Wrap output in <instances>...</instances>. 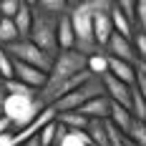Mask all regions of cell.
I'll list each match as a JSON object with an SVG mask.
<instances>
[{"instance_id": "obj_1", "label": "cell", "mask_w": 146, "mask_h": 146, "mask_svg": "<svg viewBox=\"0 0 146 146\" xmlns=\"http://www.w3.org/2000/svg\"><path fill=\"white\" fill-rule=\"evenodd\" d=\"M86 71V56L83 53H78L76 48L71 50H58L56 56H53V66H50V71H48V81H45V86L40 88V93H38V98L45 103V98L60 86V83H66L68 78H73L76 73Z\"/></svg>"}, {"instance_id": "obj_2", "label": "cell", "mask_w": 146, "mask_h": 146, "mask_svg": "<svg viewBox=\"0 0 146 146\" xmlns=\"http://www.w3.org/2000/svg\"><path fill=\"white\" fill-rule=\"evenodd\" d=\"M68 15H71V25H73V38H76L73 48L83 56L96 53L98 45L93 38V8H91V3H81V5L68 8Z\"/></svg>"}, {"instance_id": "obj_3", "label": "cell", "mask_w": 146, "mask_h": 146, "mask_svg": "<svg viewBox=\"0 0 146 146\" xmlns=\"http://www.w3.org/2000/svg\"><path fill=\"white\" fill-rule=\"evenodd\" d=\"M45 108V103L38 96H15V93H5V103H3V116L13 121V131H20L23 126H28L33 118Z\"/></svg>"}, {"instance_id": "obj_4", "label": "cell", "mask_w": 146, "mask_h": 146, "mask_svg": "<svg viewBox=\"0 0 146 146\" xmlns=\"http://www.w3.org/2000/svg\"><path fill=\"white\" fill-rule=\"evenodd\" d=\"M60 18V15H58ZM58 18L56 15H45L38 13L33 8V25H30L28 40L38 45L40 50H45L48 56H56L58 53V38H56V25H58Z\"/></svg>"}, {"instance_id": "obj_5", "label": "cell", "mask_w": 146, "mask_h": 146, "mask_svg": "<svg viewBox=\"0 0 146 146\" xmlns=\"http://www.w3.org/2000/svg\"><path fill=\"white\" fill-rule=\"evenodd\" d=\"M98 93H103V83L98 76H91L86 83H81L78 88H73L71 93H66V96H60L58 101L53 103V108L56 111H76V108H81L86 101H91L93 96H98Z\"/></svg>"}, {"instance_id": "obj_6", "label": "cell", "mask_w": 146, "mask_h": 146, "mask_svg": "<svg viewBox=\"0 0 146 146\" xmlns=\"http://www.w3.org/2000/svg\"><path fill=\"white\" fill-rule=\"evenodd\" d=\"M15 60H23V63H30V66H35V68H40V71H50V66H53V56H48L45 50H40L38 45L28 40V38H20V40H15L10 45H3Z\"/></svg>"}, {"instance_id": "obj_7", "label": "cell", "mask_w": 146, "mask_h": 146, "mask_svg": "<svg viewBox=\"0 0 146 146\" xmlns=\"http://www.w3.org/2000/svg\"><path fill=\"white\" fill-rule=\"evenodd\" d=\"M98 78H101V83H103V93L113 103H121V106L129 108V103H131V86L123 83V81H118L113 73H103Z\"/></svg>"}, {"instance_id": "obj_8", "label": "cell", "mask_w": 146, "mask_h": 146, "mask_svg": "<svg viewBox=\"0 0 146 146\" xmlns=\"http://www.w3.org/2000/svg\"><path fill=\"white\" fill-rule=\"evenodd\" d=\"M13 78H18L20 83H28L35 91H40L45 86V81H48V73L35 68V66H30V63H23V60L13 58Z\"/></svg>"}, {"instance_id": "obj_9", "label": "cell", "mask_w": 146, "mask_h": 146, "mask_svg": "<svg viewBox=\"0 0 146 146\" xmlns=\"http://www.w3.org/2000/svg\"><path fill=\"white\" fill-rule=\"evenodd\" d=\"M108 56H116V58L121 60H129V63H136V50H133L131 45V38H123L121 33H111V38H108V43H106V48H103Z\"/></svg>"}, {"instance_id": "obj_10", "label": "cell", "mask_w": 146, "mask_h": 146, "mask_svg": "<svg viewBox=\"0 0 146 146\" xmlns=\"http://www.w3.org/2000/svg\"><path fill=\"white\" fill-rule=\"evenodd\" d=\"M56 113H58V111H56L53 106H45V108H43V111H40V113H38L35 118H33V121H30L28 126H23L20 131H13L15 146L20 144V141H25V139H30V136H35V133L40 131V129H43L48 121H53V118H56Z\"/></svg>"}, {"instance_id": "obj_11", "label": "cell", "mask_w": 146, "mask_h": 146, "mask_svg": "<svg viewBox=\"0 0 146 146\" xmlns=\"http://www.w3.org/2000/svg\"><path fill=\"white\" fill-rule=\"evenodd\" d=\"M113 33V23H111V15L108 13H93V38H96V45L98 50L106 48L108 38Z\"/></svg>"}, {"instance_id": "obj_12", "label": "cell", "mask_w": 146, "mask_h": 146, "mask_svg": "<svg viewBox=\"0 0 146 146\" xmlns=\"http://www.w3.org/2000/svg\"><path fill=\"white\" fill-rule=\"evenodd\" d=\"M108 108H111V98H108L106 93H98V96H93L91 101H86L78 111L86 113L88 118H108Z\"/></svg>"}, {"instance_id": "obj_13", "label": "cell", "mask_w": 146, "mask_h": 146, "mask_svg": "<svg viewBox=\"0 0 146 146\" xmlns=\"http://www.w3.org/2000/svg\"><path fill=\"white\" fill-rule=\"evenodd\" d=\"M56 38H58V50H71L76 38H73V25H71V15L68 10L58 18V25H56Z\"/></svg>"}, {"instance_id": "obj_14", "label": "cell", "mask_w": 146, "mask_h": 146, "mask_svg": "<svg viewBox=\"0 0 146 146\" xmlns=\"http://www.w3.org/2000/svg\"><path fill=\"white\" fill-rule=\"evenodd\" d=\"M56 121L63 123L68 131H86V126H88V116L81 113L78 108L76 111H60V113H56Z\"/></svg>"}, {"instance_id": "obj_15", "label": "cell", "mask_w": 146, "mask_h": 146, "mask_svg": "<svg viewBox=\"0 0 146 146\" xmlns=\"http://www.w3.org/2000/svg\"><path fill=\"white\" fill-rule=\"evenodd\" d=\"M106 56H108V53H106ZM108 73H113L118 81L133 86V63H129V60H121V58H116V56H108Z\"/></svg>"}, {"instance_id": "obj_16", "label": "cell", "mask_w": 146, "mask_h": 146, "mask_svg": "<svg viewBox=\"0 0 146 146\" xmlns=\"http://www.w3.org/2000/svg\"><path fill=\"white\" fill-rule=\"evenodd\" d=\"M108 121L116 126V129H121V133H126L129 129H131V111L126 108V106H121V103H113L111 101V108H108Z\"/></svg>"}, {"instance_id": "obj_17", "label": "cell", "mask_w": 146, "mask_h": 146, "mask_svg": "<svg viewBox=\"0 0 146 146\" xmlns=\"http://www.w3.org/2000/svg\"><path fill=\"white\" fill-rule=\"evenodd\" d=\"M13 23H15V28H18V33H20V38H28L30 25H33V8H30L28 3H20L18 13L13 15Z\"/></svg>"}, {"instance_id": "obj_18", "label": "cell", "mask_w": 146, "mask_h": 146, "mask_svg": "<svg viewBox=\"0 0 146 146\" xmlns=\"http://www.w3.org/2000/svg\"><path fill=\"white\" fill-rule=\"evenodd\" d=\"M108 15H111L113 30H116V33H121L123 38H131V35H133V30H136V28H133V20H131V18H126V15L121 13L116 5H113V8L108 10Z\"/></svg>"}, {"instance_id": "obj_19", "label": "cell", "mask_w": 146, "mask_h": 146, "mask_svg": "<svg viewBox=\"0 0 146 146\" xmlns=\"http://www.w3.org/2000/svg\"><path fill=\"white\" fill-rule=\"evenodd\" d=\"M86 68H88L91 76H103V73H108V56H106V50H96V53L86 56Z\"/></svg>"}, {"instance_id": "obj_20", "label": "cell", "mask_w": 146, "mask_h": 146, "mask_svg": "<svg viewBox=\"0 0 146 146\" xmlns=\"http://www.w3.org/2000/svg\"><path fill=\"white\" fill-rule=\"evenodd\" d=\"M38 13H45V15H63L66 10H68V3L66 0H38L35 5H33Z\"/></svg>"}, {"instance_id": "obj_21", "label": "cell", "mask_w": 146, "mask_h": 146, "mask_svg": "<svg viewBox=\"0 0 146 146\" xmlns=\"http://www.w3.org/2000/svg\"><path fill=\"white\" fill-rule=\"evenodd\" d=\"M15 40H20V33L15 28L13 18H0V45H10Z\"/></svg>"}, {"instance_id": "obj_22", "label": "cell", "mask_w": 146, "mask_h": 146, "mask_svg": "<svg viewBox=\"0 0 146 146\" xmlns=\"http://www.w3.org/2000/svg\"><path fill=\"white\" fill-rule=\"evenodd\" d=\"M129 111H131L133 118L146 121V98L139 93V88H136V86H131V103H129Z\"/></svg>"}, {"instance_id": "obj_23", "label": "cell", "mask_w": 146, "mask_h": 146, "mask_svg": "<svg viewBox=\"0 0 146 146\" xmlns=\"http://www.w3.org/2000/svg\"><path fill=\"white\" fill-rule=\"evenodd\" d=\"M3 91H5V93H15V96H38V93H40V91L30 88L28 83H20L18 78H8V81H3Z\"/></svg>"}, {"instance_id": "obj_24", "label": "cell", "mask_w": 146, "mask_h": 146, "mask_svg": "<svg viewBox=\"0 0 146 146\" xmlns=\"http://www.w3.org/2000/svg\"><path fill=\"white\" fill-rule=\"evenodd\" d=\"M126 139L133 141L136 146H146V121L133 118V121H131V129L126 131Z\"/></svg>"}, {"instance_id": "obj_25", "label": "cell", "mask_w": 146, "mask_h": 146, "mask_svg": "<svg viewBox=\"0 0 146 146\" xmlns=\"http://www.w3.org/2000/svg\"><path fill=\"white\" fill-rule=\"evenodd\" d=\"M58 146H93L86 131H66Z\"/></svg>"}, {"instance_id": "obj_26", "label": "cell", "mask_w": 146, "mask_h": 146, "mask_svg": "<svg viewBox=\"0 0 146 146\" xmlns=\"http://www.w3.org/2000/svg\"><path fill=\"white\" fill-rule=\"evenodd\" d=\"M133 86L139 88V93L146 98V60L133 63Z\"/></svg>"}, {"instance_id": "obj_27", "label": "cell", "mask_w": 146, "mask_h": 146, "mask_svg": "<svg viewBox=\"0 0 146 146\" xmlns=\"http://www.w3.org/2000/svg\"><path fill=\"white\" fill-rule=\"evenodd\" d=\"M0 78L3 81H8V78H13V56L0 45Z\"/></svg>"}, {"instance_id": "obj_28", "label": "cell", "mask_w": 146, "mask_h": 146, "mask_svg": "<svg viewBox=\"0 0 146 146\" xmlns=\"http://www.w3.org/2000/svg\"><path fill=\"white\" fill-rule=\"evenodd\" d=\"M131 45H133V50H136V58L146 60V33H144V30H133Z\"/></svg>"}, {"instance_id": "obj_29", "label": "cell", "mask_w": 146, "mask_h": 146, "mask_svg": "<svg viewBox=\"0 0 146 146\" xmlns=\"http://www.w3.org/2000/svg\"><path fill=\"white\" fill-rule=\"evenodd\" d=\"M133 28L146 33V0H136V8H133Z\"/></svg>"}, {"instance_id": "obj_30", "label": "cell", "mask_w": 146, "mask_h": 146, "mask_svg": "<svg viewBox=\"0 0 146 146\" xmlns=\"http://www.w3.org/2000/svg\"><path fill=\"white\" fill-rule=\"evenodd\" d=\"M23 0H0V18H13Z\"/></svg>"}, {"instance_id": "obj_31", "label": "cell", "mask_w": 146, "mask_h": 146, "mask_svg": "<svg viewBox=\"0 0 146 146\" xmlns=\"http://www.w3.org/2000/svg\"><path fill=\"white\" fill-rule=\"evenodd\" d=\"M88 3H91L93 13H108L113 8V0H88Z\"/></svg>"}, {"instance_id": "obj_32", "label": "cell", "mask_w": 146, "mask_h": 146, "mask_svg": "<svg viewBox=\"0 0 146 146\" xmlns=\"http://www.w3.org/2000/svg\"><path fill=\"white\" fill-rule=\"evenodd\" d=\"M8 131H13V121L8 116H0V133H8Z\"/></svg>"}, {"instance_id": "obj_33", "label": "cell", "mask_w": 146, "mask_h": 146, "mask_svg": "<svg viewBox=\"0 0 146 146\" xmlns=\"http://www.w3.org/2000/svg\"><path fill=\"white\" fill-rule=\"evenodd\" d=\"M0 146H15L13 131H8V133H0Z\"/></svg>"}, {"instance_id": "obj_34", "label": "cell", "mask_w": 146, "mask_h": 146, "mask_svg": "<svg viewBox=\"0 0 146 146\" xmlns=\"http://www.w3.org/2000/svg\"><path fill=\"white\" fill-rule=\"evenodd\" d=\"M18 146H40V141H38V136H30V139H25V141H20Z\"/></svg>"}, {"instance_id": "obj_35", "label": "cell", "mask_w": 146, "mask_h": 146, "mask_svg": "<svg viewBox=\"0 0 146 146\" xmlns=\"http://www.w3.org/2000/svg\"><path fill=\"white\" fill-rule=\"evenodd\" d=\"M68 3V8H73V5H81V3H88V0H66Z\"/></svg>"}, {"instance_id": "obj_36", "label": "cell", "mask_w": 146, "mask_h": 146, "mask_svg": "<svg viewBox=\"0 0 146 146\" xmlns=\"http://www.w3.org/2000/svg\"><path fill=\"white\" fill-rule=\"evenodd\" d=\"M23 3H28L30 8H33V5H35V3H38V0H23Z\"/></svg>"}, {"instance_id": "obj_37", "label": "cell", "mask_w": 146, "mask_h": 146, "mask_svg": "<svg viewBox=\"0 0 146 146\" xmlns=\"http://www.w3.org/2000/svg\"><path fill=\"white\" fill-rule=\"evenodd\" d=\"M126 146H136V144H133V141H129V139H126Z\"/></svg>"}, {"instance_id": "obj_38", "label": "cell", "mask_w": 146, "mask_h": 146, "mask_svg": "<svg viewBox=\"0 0 146 146\" xmlns=\"http://www.w3.org/2000/svg\"><path fill=\"white\" fill-rule=\"evenodd\" d=\"M0 86H3V78H0Z\"/></svg>"}]
</instances>
